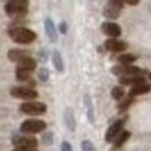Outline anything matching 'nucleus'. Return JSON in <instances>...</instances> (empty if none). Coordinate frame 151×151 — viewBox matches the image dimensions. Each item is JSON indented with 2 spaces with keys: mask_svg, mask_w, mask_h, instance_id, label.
I'll return each instance as SVG.
<instances>
[{
  "mask_svg": "<svg viewBox=\"0 0 151 151\" xmlns=\"http://www.w3.org/2000/svg\"><path fill=\"white\" fill-rule=\"evenodd\" d=\"M84 102H86L87 106V116H88V120L94 123V108H92V102H91V98L90 95H86L84 97Z\"/></svg>",
  "mask_w": 151,
  "mask_h": 151,
  "instance_id": "nucleus-23",
  "label": "nucleus"
},
{
  "mask_svg": "<svg viewBox=\"0 0 151 151\" xmlns=\"http://www.w3.org/2000/svg\"><path fill=\"white\" fill-rule=\"evenodd\" d=\"M14 151H21V150H14ZM27 151H37V150H27Z\"/></svg>",
  "mask_w": 151,
  "mask_h": 151,
  "instance_id": "nucleus-32",
  "label": "nucleus"
},
{
  "mask_svg": "<svg viewBox=\"0 0 151 151\" xmlns=\"http://www.w3.org/2000/svg\"><path fill=\"white\" fill-rule=\"evenodd\" d=\"M105 49H108L111 52H124L126 49L129 48L127 43L123 42V41H119V39H106L105 43H104Z\"/></svg>",
  "mask_w": 151,
  "mask_h": 151,
  "instance_id": "nucleus-11",
  "label": "nucleus"
},
{
  "mask_svg": "<svg viewBox=\"0 0 151 151\" xmlns=\"http://www.w3.org/2000/svg\"><path fill=\"white\" fill-rule=\"evenodd\" d=\"M150 91H151V84H148V83H143V84H139V86L132 87V90L129 91V95L136 97V95L147 94V92H150Z\"/></svg>",
  "mask_w": 151,
  "mask_h": 151,
  "instance_id": "nucleus-17",
  "label": "nucleus"
},
{
  "mask_svg": "<svg viewBox=\"0 0 151 151\" xmlns=\"http://www.w3.org/2000/svg\"><path fill=\"white\" fill-rule=\"evenodd\" d=\"M9 37L11 38L13 42L20 43V45H28V43H32L37 39V34L27 27L16 25V27L9 28Z\"/></svg>",
  "mask_w": 151,
  "mask_h": 151,
  "instance_id": "nucleus-1",
  "label": "nucleus"
},
{
  "mask_svg": "<svg viewBox=\"0 0 151 151\" xmlns=\"http://www.w3.org/2000/svg\"><path fill=\"white\" fill-rule=\"evenodd\" d=\"M28 3L27 0H10L4 4V11L7 16L14 18H22L28 13Z\"/></svg>",
  "mask_w": 151,
  "mask_h": 151,
  "instance_id": "nucleus-2",
  "label": "nucleus"
},
{
  "mask_svg": "<svg viewBox=\"0 0 151 151\" xmlns=\"http://www.w3.org/2000/svg\"><path fill=\"white\" fill-rule=\"evenodd\" d=\"M124 119H119L116 122H113L109 129L106 130V134H105V141L106 143H113L119 137V134L123 132V127H124Z\"/></svg>",
  "mask_w": 151,
  "mask_h": 151,
  "instance_id": "nucleus-9",
  "label": "nucleus"
},
{
  "mask_svg": "<svg viewBox=\"0 0 151 151\" xmlns=\"http://www.w3.org/2000/svg\"><path fill=\"white\" fill-rule=\"evenodd\" d=\"M45 32H46L48 38L50 39V42H56L58 41V29H56L53 21L50 18L45 20Z\"/></svg>",
  "mask_w": 151,
  "mask_h": 151,
  "instance_id": "nucleus-15",
  "label": "nucleus"
},
{
  "mask_svg": "<svg viewBox=\"0 0 151 151\" xmlns=\"http://www.w3.org/2000/svg\"><path fill=\"white\" fill-rule=\"evenodd\" d=\"M39 58H41L43 62L46 60V53H45V50H41V52H39Z\"/></svg>",
  "mask_w": 151,
  "mask_h": 151,
  "instance_id": "nucleus-31",
  "label": "nucleus"
},
{
  "mask_svg": "<svg viewBox=\"0 0 151 151\" xmlns=\"http://www.w3.org/2000/svg\"><path fill=\"white\" fill-rule=\"evenodd\" d=\"M60 150L62 151H73L71 150V144L69 143V141H63L62 146H60Z\"/></svg>",
  "mask_w": 151,
  "mask_h": 151,
  "instance_id": "nucleus-28",
  "label": "nucleus"
},
{
  "mask_svg": "<svg viewBox=\"0 0 151 151\" xmlns=\"http://www.w3.org/2000/svg\"><path fill=\"white\" fill-rule=\"evenodd\" d=\"M17 67H20L22 70H27L31 73V71H34L37 69V60L34 59V58H31V56H28L25 59H22L20 63H17Z\"/></svg>",
  "mask_w": 151,
  "mask_h": 151,
  "instance_id": "nucleus-16",
  "label": "nucleus"
},
{
  "mask_svg": "<svg viewBox=\"0 0 151 151\" xmlns=\"http://www.w3.org/2000/svg\"><path fill=\"white\" fill-rule=\"evenodd\" d=\"M112 73L118 77H129V76H143V69L133 65H118L112 67Z\"/></svg>",
  "mask_w": 151,
  "mask_h": 151,
  "instance_id": "nucleus-7",
  "label": "nucleus"
},
{
  "mask_svg": "<svg viewBox=\"0 0 151 151\" xmlns=\"http://www.w3.org/2000/svg\"><path fill=\"white\" fill-rule=\"evenodd\" d=\"M129 139H130V132H127V130H123V132L119 134L118 139L113 141V150H119V148L123 146V144L127 140H129Z\"/></svg>",
  "mask_w": 151,
  "mask_h": 151,
  "instance_id": "nucleus-19",
  "label": "nucleus"
},
{
  "mask_svg": "<svg viewBox=\"0 0 151 151\" xmlns=\"http://www.w3.org/2000/svg\"><path fill=\"white\" fill-rule=\"evenodd\" d=\"M148 78H150V80H151V73H150V74H148Z\"/></svg>",
  "mask_w": 151,
  "mask_h": 151,
  "instance_id": "nucleus-33",
  "label": "nucleus"
},
{
  "mask_svg": "<svg viewBox=\"0 0 151 151\" xmlns=\"http://www.w3.org/2000/svg\"><path fill=\"white\" fill-rule=\"evenodd\" d=\"M7 56H9V59L11 60V62H16V63H20L22 59H25V58H28V56H31L29 55V52L28 50H24V49H10L9 50V53H7Z\"/></svg>",
  "mask_w": 151,
  "mask_h": 151,
  "instance_id": "nucleus-13",
  "label": "nucleus"
},
{
  "mask_svg": "<svg viewBox=\"0 0 151 151\" xmlns=\"http://www.w3.org/2000/svg\"><path fill=\"white\" fill-rule=\"evenodd\" d=\"M20 130L28 136L42 133V132L46 130V122H43L41 119H27V120H24L21 123Z\"/></svg>",
  "mask_w": 151,
  "mask_h": 151,
  "instance_id": "nucleus-4",
  "label": "nucleus"
},
{
  "mask_svg": "<svg viewBox=\"0 0 151 151\" xmlns=\"http://www.w3.org/2000/svg\"><path fill=\"white\" fill-rule=\"evenodd\" d=\"M59 31L62 34H67V24H66V22H60V25H59Z\"/></svg>",
  "mask_w": 151,
  "mask_h": 151,
  "instance_id": "nucleus-29",
  "label": "nucleus"
},
{
  "mask_svg": "<svg viewBox=\"0 0 151 151\" xmlns=\"http://www.w3.org/2000/svg\"><path fill=\"white\" fill-rule=\"evenodd\" d=\"M52 62H53L55 69L59 71V73H62V71L65 70L63 59H62V55H60L59 50H53V53H52Z\"/></svg>",
  "mask_w": 151,
  "mask_h": 151,
  "instance_id": "nucleus-18",
  "label": "nucleus"
},
{
  "mask_svg": "<svg viewBox=\"0 0 151 151\" xmlns=\"http://www.w3.org/2000/svg\"><path fill=\"white\" fill-rule=\"evenodd\" d=\"M46 104L38 102V101H29V102H22L20 105V112L25 113L28 116H39L46 113Z\"/></svg>",
  "mask_w": 151,
  "mask_h": 151,
  "instance_id": "nucleus-5",
  "label": "nucleus"
},
{
  "mask_svg": "<svg viewBox=\"0 0 151 151\" xmlns=\"http://www.w3.org/2000/svg\"><path fill=\"white\" fill-rule=\"evenodd\" d=\"M146 83V77L144 76H129V77H119V84L120 86H139Z\"/></svg>",
  "mask_w": 151,
  "mask_h": 151,
  "instance_id": "nucleus-12",
  "label": "nucleus"
},
{
  "mask_svg": "<svg viewBox=\"0 0 151 151\" xmlns=\"http://www.w3.org/2000/svg\"><path fill=\"white\" fill-rule=\"evenodd\" d=\"M81 150L83 151H95V146L90 140H84L81 143Z\"/></svg>",
  "mask_w": 151,
  "mask_h": 151,
  "instance_id": "nucleus-27",
  "label": "nucleus"
},
{
  "mask_svg": "<svg viewBox=\"0 0 151 151\" xmlns=\"http://www.w3.org/2000/svg\"><path fill=\"white\" fill-rule=\"evenodd\" d=\"M13 146L16 147V150L27 151V150H35L38 147V140L34 136H16L13 137Z\"/></svg>",
  "mask_w": 151,
  "mask_h": 151,
  "instance_id": "nucleus-6",
  "label": "nucleus"
},
{
  "mask_svg": "<svg viewBox=\"0 0 151 151\" xmlns=\"http://www.w3.org/2000/svg\"><path fill=\"white\" fill-rule=\"evenodd\" d=\"M123 6H124V1H122V0H111V1H108L106 6H105V9H104L105 18L116 20L120 16L122 10H123Z\"/></svg>",
  "mask_w": 151,
  "mask_h": 151,
  "instance_id": "nucleus-8",
  "label": "nucleus"
},
{
  "mask_svg": "<svg viewBox=\"0 0 151 151\" xmlns=\"http://www.w3.org/2000/svg\"><path fill=\"white\" fill-rule=\"evenodd\" d=\"M38 78L42 81V83L48 81V78H49V70L48 69H45V67L39 69V71H38Z\"/></svg>",
  "mask_w": 151,
  "mask_h": 151,
  "instance_id": "nucleus-25",
  "label": "nucleus"
},
{
  "mask_svg": "<svg viewBox=\"0 0 151 151\" xmlns=\"http://www.w3.org/2000/svg\"><path fill=\"white\" fill-rule=\"evenodd\" d=\"M133 101H134V97H132V95H129V94H127V97H124L123 99H122V102L119 104V106H118L119 112H120V113L124 112V111H126V109L132 105V102H133Z\"/></svg>",
  "mask_w": 151,
  "mask_h": 151,
  "instance_id": "nucleus-24",
  "label": "nucleus"
},
{
  "mask_svg": "<svg viewBox=\"0 0 151 151\" xmlns=\"http://www.w3.org/2000/svg\"><path fill=\"white\" fill-rule=\"evenodd\" d=\"M10 95L17 99H22L24 102L35 101L38 98V92L34 88H29L27 86H16L10 88Z\"/></svg>",
  "mask_w": 151,
  "mask_h": 151,
  "instance_id": "nucleus-3",
  "label": "nucleus"
},
{
  "mask_svg": "<svg viewBox=\"0 0 151 151\" xmlns=\"http://www.w3.org/2000/svg\"><path fill=\"white\" fill-rule=\"evenodd\" d=\"M63 120H65L66 127L70 130V132H74L76 130V116L74 112L71 108H66L65 112H63Z\"/></svg>",
  "mask_w": 151,
  "mask_h": 151,
  "instance_id": "nucleus-14",
  "label": "nucleus"
},
{
  "mask_svg": "<svg viewBox=\"0 0 151 151\" xmlns=\"http://www.w3.org/2000/svg\"><path fill=\"white\" fill-rule=\"evenodd\" d=\"M101 29H102V32L109 39H118V37H120V34H122L120 25H118L116 22H113V21H105L101 25Z\"/></svg>",
  "mask_w": 151,
  "mask_h": 151,
  "instance_id": "nucleus-10",
  "label": "nucleus"
},
{
  "mask_svg": "<svg viewBox=\"0 0 151 151\" xmlns=\"http://www.w3.org/2000/svg\"><path fill=\"white\" fill-rule=\"evenodd\" d=\"M31 78V73L27 70H22L20 67H16V80L20 83H27Z\"/></svg>",
  "mask_w": 151,
  "mask_h": 151,
  "instance_id": "nucleus-21",
  "label": "nucleus"
},
{
  "mask_svg": "<svg viewBox=\"0 0 151 151\" xmlns=\"http://www.w3.org/2000/svg\"><path fill=\"white\" fill-rule=\"evenodd\" d=\"M116 60H118L119 65H132L133 62L137 60V56L132 53H122L116 58Z\"/></svg>",
  "mask_w": 151,
  "mask_h": 151,
  "instance_id": "nucleus-20",
  "label": "nucleus"
},
{
  "mask_svg": "<svg viewBox=\"0 0 151 151\" xmlns=\"http://www.w3.org/2000/svg\"><path fill=\"white\" fill-rule=\"evenodd\" d=\"M42 143L45 146H50L52 143H53V133H43L42 136Z\"/></svg>",
  "mask_w": 151,
  "mask_h": 151,
  "instance_id": "nucleus-26",
  "label": "nucleus"
},
{
  "mask_svg": "<svg viewBox=\"0 0 151 151\" xmlns=\"http://www.w3.org/2000/svg\"><path fill=\"white\" fill-rule=\"evenodd\" d=\"M111 97H112L115 101H122L124 98V88L122 86L113 87L112 91H111Z\"/></svg>",
  "mask_w": 151,
  "mask_h": 151,
  "instance_id": "nucleus-22",
  "label": "nucleus"
},
{
  "mask_svg": "<svg viewBox=\"0 0 151 151\" xmlns=\"http://www.w3.org/2000/svg\"><path fill=\"white\" fill-rule=\"evenodd\" d=\"M124 3H126V4H129V6H137L139 4V0H126Z\"/></svg>",
  "mask_w": 151,
  "mask_h": 151,
  "instance_id": "nucleus-30",
  "label": "nucleus"
}]
</instances>
